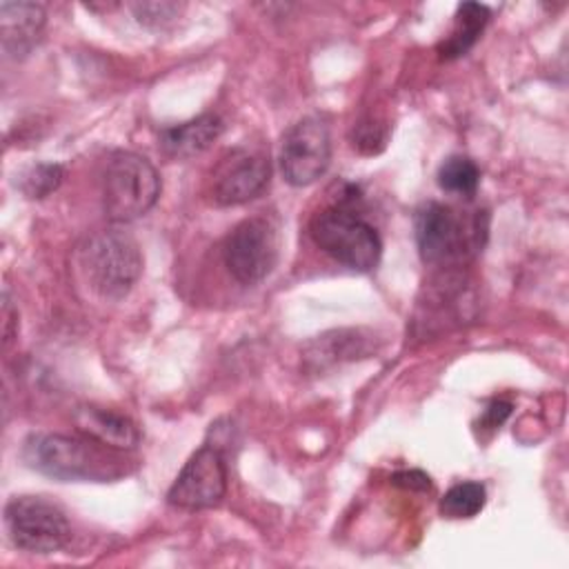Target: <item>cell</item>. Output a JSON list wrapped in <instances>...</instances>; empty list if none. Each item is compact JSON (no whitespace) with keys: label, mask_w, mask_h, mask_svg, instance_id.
<instances>
[{"label":"cell","mask_w":569,"mask_h":569,"mask_svg":"<svg viewBox=\"0 0 569 569\" xmlns=\"http://www.w3.org/2000/svg\"><path fill=\"white\" fill-rule=\"evenodd\" d=\"M80 267L98 296L120 300L142 273V253L131 233L102 229L80 247Z\"/></svg>","instance_id":"cell-1"},{"label":"cell","mask_w":569,"mask_h":569,"mask_svg":"<svg viewBox=\"0 0 569 569\" xmlns=\"http://www.w3.org/2000/svg\"><path fill=\"white\" fill-rule=\"evenodd\" d=\"M96 440L62 433H33L24 440L22 458L40 473L58 480H107L113 462Z\"/></svg>","instance_id":"cell-2"},{"label":"cell","mask_w":569,"mask_h":569,"mask_svg":"<svg viewBox=\"0 0 569 569\" xmlns=\"http://www.w3.org/2000/svg\"><path fill=\"white\" fill-rule=\"evenodd\" d=\"M160 196V176L140 153L118 151L102 173V209L111 222H131L144 216Z\"/></svg>","instance_id":"cell-3"},{"label":"cell","mask_w":569,"mask_h":569,"mask_svg":"<svg viewBox=\"0 0 569 569\" xmlns=\"http://www.w3.org/2000/svg\"><path fill=\"white\" fill-rule=\"evenodd\" d=\"M313 242L340 264L353 271H371L382 256L378 231L345 207H327L311 218Z\"/></svg>","instance_id":"cell-4"},{"label":"cell","mask_w":569,"mask_h":569,"mask_svg":"<svg viewBox=\"0 0 569 569\" xmlns=\"http://www.w3.org/2000/svg\"><path fill=\"white\" fill-rule=\"evenodd\" d=\"M4 525L13 545L29 553H53L71 536L64 511L42 496H16L4 507Z\"/></svg>","instance_id":"cell-5"},{"label":"cell","mask_w":569,"mask_h":569,"mask_svg":"<svg viewBox=\"0 0 569 569\" xmlns=\"http://www.w3.org/2000/svg\"><path fill=\"white\" fill-rule=\"evenodd\" d=\"M280 251L278 227L267 216H251L238 222L222 244V260L229 273L242 284H256L264 280Z\"/></svg>","instance_id":"cell-6"},{"label":"cell","mask_w":569,"mask_h":569,"mask_svg":"<svg viewBox=\"0 0 569 569\" xmlns=\"http://www.w3.org/2000/svg\"><path fill=\"white\" fill-rule=\"evenodd\" d=\"M480 218L465 222L451 207L427 202L416 213V242L425 262L445 264L462 258L467 249L480 247Z\"/></svg>","instance_id":"cell-7"},{"label":"cell","mask_w":569,"mask_h":569,"mask_svg":"<svg viewBox=\"0 0 569 569\" xmlns=\"http://www.w3.org/2000/svg\"><path fill=\"white\" fill-rule=\"evenodd\" d=\"M331 160V138L327 124L307 116L291 124L280 144V169L289 184L307 187L325 176Z\"/></svg>","instance_id":"cell-8"},{"label":"cell","mask_w":569,"mask_h":569,"mask_svg":"<svg viewBox=\"0 0 569 569\" xmlns=\"http://www.w3.org/2000/svg\"><path fill=\"white\" fill-rule=\"evenodd\" d=\"M227 491V469L222 453L213 445H202L180 469L167 491V500L180 509L216 507Z\"/></svg>","instance_id":"cell-9"},{"label":"cell","mask_w":569,"mask_h":569,"mask_svg":"<svg viewBox=\"0 0 569 569\" xmlns=\"http://www.w3.org/2000/svg\"><path fill=\"white\" fill-rule=\"evenodd\" d=\"M271 164L262 151L236 149L222 160L213 182V198L218 204H242L260 196L269 182Z\"/></svg>","instance_id":"cell-10"},{"label":"cell","mask_w":569,"mask_h":569,"mask_svg":"<svg viewBox=\"0 0 569 569\" xmlns=\"http://www.w3.org/2000/svg\"><path fill=\"white\" fill-rule=\"evenodd\" d=\"M44 9L36 2H0L2 49L11 58H24L42 36Z\"/></svg>","instance_id":"cell-11"},{"label":"cell","mask_w":569,"mask_h":569,"mask_svg":"<svg viewBox=\"0 0 569 569\" xmlns=\"http://www.w3.org/2000/svg\"><path fill=\"white\" fill-rule=\"evenodd\" d=\"M76 427L91 440L113 447V449H133L140 442L138 427L122 413L100 407H78L76 409Z\"/></svg>","instance_id":"cell-12"},{"label":"cell","mask_w":569,"mask_h":569,"mask_svg":"<svg viewBox=\"0 0 569 569\" xmlns=\"http://www.w3.org/2000/svg\"><path fill=\"white\" fill-rule=\"evenodd\" d=\"M222 133V120L216 113H202L176 127L160 131V147L171 158H191L209 149Z\"/></svg>","instance_id":"cell-13"},{"label":"cell","mask_w":569,"mask_h":569,"mask_svg":"<svg viewBox=\"0 0 569 569\" xmlns=\"http://www.w3.org/2000/svg\"><path fill=\"white\" fill-rule=\"evenodd\" d=\"M489 9L480 2H462L456 9V22L451 33L438 44V53L445 60H453L465 56L476 40L480 38L482 29L489 22Z\"/></svg>","instance_id":"cell-14"},{"label":"cell","mask_w":569,"mask_h":569,"mask_svg":"<svg viewBox=\"0 0 569 569\" xmlns=\"http://www.w3.org/2000/svg\"><path fill=\"white\" fill-rule=\"evenodd\" d=\"M438 187L447 193L471 198L480 184V169L467 156H449L438 167Z\"/></svg>","instance_id":"cell-15"},{"label":"cell","mask_w":569,"mask_h":569,"mask_svg":"<svg viewBox=\"0 0 569 569\" xmlns=\"http://www.w3.org/2000/svg\"><path fill=\"white\" fill-rule=\"evenodd\" d=\"M485 502H487L485 485L476 480H467L445 491V496L440 498V513L449 520L473 518L478 511H482Z\"/></svg>","instance_id":"cell-16"},{"label":"cell","mask_w":569,"mask_h":569,"mask_svg":"<svg viewBox=\"0 0 569 569\" xmlns=\"http://www.w3.org/2000/svg\"><path fill=\"white\" fill-rule=\"evenodd\" d=\"M60 182H62V167L60 164H38V167H31L22 176L20 187L29 198H44L53 189H58Z\"/></svg>","instance_id":"cell-17"},{"label":"cell","mask_w":569,"mask_h":569,"mask_svg":"<svg viewBox=\"0 0 569 569\" xmlns=\"http://www.w3.org/2000/svg\"><path fill=\"white\" fill-rule=\"evenodd\" d=\"M131 9H133L140 24L160 29V27H167L169 22H173L180 16V11L184 9V4H178V2H138V4H131Z\"/></svg>","instance_id":"cell-18"},{"label":"cell","mask_w":569,"mask_h":569,"mask_svg":"<svg viewBox=\"0 0 569 569\" xmlns=\"http://www.w3.org/2000/svg\"><path fill=\"white\" fill-rule=\"evenodd\" d=\"M509 413H511V405L505 402V400H496V402H491V405L485 409V413H482V425H485L487 429H496V427H500V425L507 420Z\"/></svg>","instance_id":"cell-19"},{"label":"cell","mask_w":569,"mask_h":569,"mask_svg":"<svg viewBox=\"0 0 569 569\" xmlns=\"http://www.w3.org/2000/svg\"><path fill=\"white\" fill-rule=\"evenodd\" d=\"M393 482L396 485H402V487H409V489H429V478L420 471H402V473H396L393 476Z\"/></svg>","instance_id":"cell-20"}]
</instances>
